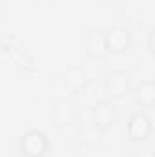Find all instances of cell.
I'll use <instances>...</instances> for the list:
<instances>
[{"mask_svg": "<svg viewBox=\"0 0 155 157\" xmlns=\"http://www.w3.org/2000/svg\"><path fill=\"white\" fill-rule=\"evenodd\" d=\"M84 49H86V55L89 59H102L108 51H106V39H104V31L100 29H93V31H88L86 37H84Z\"/></svg>", "mask_w": 155, "mask_h": 157, "instance_id": "obj_7", "label": "cell"}, {"mask_svg": "<svg viewBox=\"0 0 155 157\" xmlns=\"http://www.w3.org/2000/svg\"><path fill=\"white\" fill-rule=\"evenodd\" d=\"M102 130H99L93 122H82L78 124V137L82 141V144L89 146V148H99L102 144Z\"/></svg>", "mask_w": 155, "mask_h": 157, "instance_id": "obj_9", "label": "cell"}, {"mask_svg": "<svg viewBox=\"0 0 155 157\" xmlns=\"http://www.w3.org/2000/svg\"><path fill=\"white\" fill-rule=\"evenodd\" d=\"M51 143L46 132L39 128H31L22 133L18 141V152L24 157H46L49 154Z\"/></svg>", "mask_w": 155, "mask_h": 157, "instance_id": "obj_1", "label": "cell"}, {"mask_svg": "<svg viewBox=\"0 0 155 157\" xmlns=\"http://www.w3.org/2000/svg\"><path fill=\"white\" fill-rule=\"evenodd\" d=\"M148 49L153 55V31H150V37H148Z\"/></svg>", "mask_w": 155, "mask_h": 157, "instance_id": "obj_12", "label": "cell"}, {"mask_svg": "<svg viewBox=\"0 0 155 157\" xmlns=\"http://www.w3.org/2000/svg\"><path fill=\"white\" fill-rule=\"evenodd\" d=\"M53 122L57 128H70L77 124V108L68 99L57 101L53 104Z\"/></svg>", "mask_w": 155, "mask_h": 157, "instance_id": "obj_6", "label": "cell"}, {"mask_svg": "<svg viewBox=\"0 0 155 157\" xmlns=\"http://www.w3.org/2000/svg\"><path fill=\"white\" fill-rule=\"evenodd\" d=\"M62 82H64V86H66V90L68 91H82L86 86H88V82H89V78L86 75V71L82 70V68H70L64 75H62Z\"/></svg>", "mask_w": 155, "mask_h": 157, "instance_id": "obj_8", "label": "cell"}, {"mask_svg": "<svg viewBox=\"0 0 155 157\" xmlns=\"http://www.w3.org/2000/svg\"><path fill=\"white\" fill-rule=\"evenodd\" d=\"M131 157H153V152L150 148H139L131 154Z\"/></svg>", "mask_w": 155, "mask_h": 157, "instance_id": "obj_11", "label": "cell"}, {"mask_svg": "<svg viewBox=\"0 0 155 157\" xmlns=\"http://www.w3.org/2000/svg\"><path fill=\"white\" fill-rule=\"evenodd\" d=\"M135 102L144 108L150 110L155 106V82L153 80H144L135 88Z\"/></svg>", "mask_w": 155, "mask_h": 157, "instance_id": "obj_10", "label": "cell"}, {"mask_svg": "<svg viewBox=\"0 0 155 157\" xmlns=\"http://www.w3.org/2000/svg\"><path fill=\"white\" fill-rule=\"evenodd\" d=\"M102 88H104V93L108 99H112V101L122 99L131 90V77H130V73L120 71V70L108 71L102 78Z\"/></svg>", "mask_w": 155, "mask_h": 157, "instance_id": "obj_2", "label": "cell"}, {"mask_svg": "<svg viewBox=\"0 0 155 157\" xmlns=\"http://www.w3.org/2000/svg\"><path fill=\"white\" fill-rule=\"evenodd\" d=\"M104 39H106L108 53H126L133 44L131 31L124 26H115V28L104 31Z\"/></svg>", "mask_w": 155, "mask_h": 157, "instance_id": "obj_5", "label": "cell"}, {"mask_svg": "<svg viewBox=\"0 0 155 157\" xmlns=\"http://www.w3.org/2000/svg\"><path fill=\"white\" fill-rule=\"evenodd\" d=\"M119 121V106L112 99H104V101H99L95 106H91V122L106 132L110 128H113Z\"/></svg>", "mask_w": 155, "mask_h": 157, "instance_id": "obj_3", "label": "cell"}, {"mask_svg": "<svg viewBox=\"0 0 155 157\" xmlns=\"http://www.w3.org/2000/svg\"><path fill=\"white\" fill-rule=\"evenodd\" d=\"M126 132H128V137L133 143H144L153 133V122H152V119L146 112L139 110V112H133L130 115L128 124H126Z\"/></svg>", "mask_w": 155, "mask_h": 157, "instance_id": "obj_4", "label": "cell"}]
</instances>
